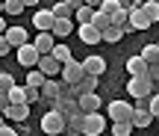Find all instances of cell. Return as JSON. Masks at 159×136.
I'll use <instances>...</instances> for the list:
<instances>
[{"label": "cell", "instance_id": "ac0fdd59", "mask_svg": "<svg viewBox=\"0 0 159 136\" xmlns=\"http://www.w3.org/2000/svg\"><path fill=\"white\" fill-rule=\"evenodd\" d=\"M33 45H35V51H39V53H50V51H53V45H56V39H53L47 30H39V36H35Z\"/></svg>", "mask_w": 159, "mask_h": 136}, {"label": "cell", "instance_id": "ab89813d", "mask_svg": "<svg viewBox=\"0 0 159 136\" xmlns=\"http://www.w3.org/2000/svg\"><path fill=\"white\" fill-rule=\"evenodd\" d=\"M83 3H89V6H94V9H97V6H100V0H83Z\"/></svg>", "mask_w": 159, "mask_h": 136}, {"label": "cell", "instance_id": "277c9868", "mask_svg": "<svg viewBox=\"0 0 159 136\" xmlns=\"http://www.w3.org/2000/svg\"><path fill=\"white\" fill-rule=\"evenodd\" d=\"M103 130H106V119H103L100 113H83V133L85 136H100Z\"/></svg>", "mask_w": 159, "mask_h": 136}, {"label": "cell", "instance_id": "d6a6232c", "mask_svg": "<svg viewBox=\"0 0 159 136\" xmlns=\"http://www.w3.org/2000/svg\"><path fill=\"white\" fill-rule=\"evenodd\" d=\"M118 6H121V0H100V6H97V9H100V12H106V15H112Z\"/></svg>", "mask_w": 159, "mask_h": 136}, {"label": "cell", "instance_id": "ffe728a7", "mask_svg": "<svg viewBox=\"0 0 159 136\" xmlns=\"http://www.w3.org/2000/svg\"><path fill=\"white\" fill-rule=\"evenodd\" d=\"M65 133H71V136L83 133V109H77V113H71L68 119H65Z\"/></svg>", "mask_w": 159, "mask_h": 136}, {"label": "cell", "instance_id": "4316f807", "mask_svg": "<svg viewBox=\"0 0 159 136\" xmlns=\"http://www.w3.org/2000/svg\"><path fill=\"white\" fill-rule=\"evenodd\" d=\"M24 9H27V6H24L21 0H3V12H9V15H21Z\"/></svg>", "mask_w": 159, "mask_h": 136}, {"label": "cell", "instance_id": "9c48e42d", "mask_svg": "<svg viewBox=\"0 0 159 136\" xmlns=\"http://www.w3.org/2000/svg\"><path fill=\"white\" fill-rule=\"evenodd\" d=\"M59 74H62V83H68V86H71V83H77V80L83 77L85 71H83V65H80L77 59L71 56L68 62H62V68H59Z\"/></svg>", "mask_w": 159, "mask_h": 136}, {"label": "cell", "instance_id": "b9f144b4", "mask_svg": "<svg viewBox=\"0 0 159 136\" xmlns=\"http://www.w3.org/2000/svg\"><path fill=\"white\" fill-rule=\"evenodd\" d=\"M0 15H3V0H0Z\"/></svg>", "mask_w": 159, "mask_h": 136}, {"label": "cell", "instance_id": "836d02e7", "mask_svg": "<svg viewBox=\"0 0 159 136\" xmlns=\"http://www.w3.org/2000/svg\"><path fill=\"white\" fill-rule=\"evenodd\" d=\"M12 86H15V77L6 74V71H0V92H9Z\"/></svg>", "mask_w": 159, "mask_h": 136}, {"label": "cell", "instance_id": "44dd1931", "mask_svg": "<svg viewBox=\"0 0 159 136\" xmlns=\"http://www.w3.org/2000/svg\"><path fill=\"white\" fill-rule=\"evenodd\" d=\"M127 74H130V77H139V74H148V62H144L142 56H130L127 59Z\"/></svg>", "mask_w": 159, "mask_h": 136}, {"label": "cell", "instance_id": "30bf717a", "mask_svg": "<svg viewBox=\"0 0 159 136\" xmlns=\"http://www.w3.org/2000/svg\"><path fill=\"white\" fill-rule=\"evenodd\" d=\"M35 59H39V51H35L33 41H24V45H18V62L24 68H33Z\"/></svg>", "mask_w": 159, "mask_h": 136}, {"label": "cell", "instance_id": "7c38bea8", "mask_svg": "<svg viewBox=\"0 0 159 136\" xmlns=\"http://www.w3.org/2000/svg\"><path fill=\"white\" fill-rule=\"evenodd\" d=\"M77 107L83 109V113H94V109H100V98H97V92H80V95H77Z\"/></svg>", "mask_w": 159, "mask_h": 136}, {"label": "cell", "instance_id": "60d3db41", "mask_svg": "<svg viewBox=\"0 0 159 136\" xmlns=\"http://www.w3.org/2000/svg\"><path fill=\"white\" fill-rule=\"evenodd\" d=\"M3 30H6V21H3V15H0V36H3Z\"/></svg>", "mask_w": 159, "mask_h": 136}, {"label": "cell", "instance_id": "7bdbcfd3", "mask_svg": "<svg viewBox=\"0 0 159 136\" xmlns=\"http://www.w3.org/2000/svg\"><path fill=\"white\" fill-rule=\"evenodd\" d=\"M0 121H3V113H0Z\"/></svg>", "mask_w": 159, "mask_h": 136}, {"label": "cell", "instance_id": "484cf974", "mask_svg": "<svg viewBox=\"0 0 159 136\" xmlns=\"http://www.w3.org/2000/svg\"><path fill=\"white\" fill-rule=\"evenodd\" d=\"M139 56H142L144 62H159V45H144Z\"/></svg>", "mask_w": 159, "mask_h": 136}, {"label": "cell", "instance_id": "8fae6325", "mask_svg": "<svg viewBox=\"0 0 159 136\" xmlns=\"http://www.w3.org/2000/svg\"><path fill=\"white\" fill-rule=\"evenodd\" d=\"M80 65H83V71H85V74H94V77H100V74L106 71V59H103V56H97V53L85 56Z\"/></svg>", "mask_w": 159, "mask_h": 136}, {"label": "cell", "instance_id": "52a82bcc", "mask_svg": "<svg viewBox=\"0 0 159 136\" xmlns=\"http://www.w3.org/2000/svg\"><path fill=\"white\" fill-rule=\"evenodd\" d=\"M109 121H130L133 115V104L130 101H109Z\"/></svg>", "mask_w": 159, "mask_h": 136}, {"label": "cell", "instance_id": "cb8c5ba5", "mask_svg": "<svg viewBox=\"0 0 159 136\" xmlns=\"http://www.w3.org/2000/svg\"><path fill=\"white\" fill-rule=\"evenodd\" d=\"M91 27H94V30H103V27H109V15H106V12H100V9H94V12H91Z\"/></svg>", "mask_w": 159, "mask_h": 136}, {"label": "cell", "instance_id": "9a60e30c", "mask_svg": "<svg viewBox=\"0 0 159 136\" xmlns=\"http://www.w3.org/2000/svg\"><path fill=\"white\" fill-rule=\"evenodd\" d=\"M3 39L9 41V47H18V45H24V41H30V36H27L24 27H6L3 30Z\"/></svg>", "mask_w": 159, "mask_h": 136}, {"label": "cell", "instance_id": "4fadbf2b", "mask_svg": "<svg viewBox=\"0 0 159 136\" xmlns=\"http://www.w3.org/2000/svg\"><path fill=\"white\" fill-rule=\"evenodd\" d=\"M71 33H74L71 18H53V27H50V36H53V39H68Z\"/></svg>", "mask_w": 159, "mask_h": 136}, {"label": "cell", "instance_id": "74e56055", "mask_svg": "<svg viewBox=\"0 0 159 136\" xmlns=\"http://www.w3.org/2000/svg\"><path fill=\"white\" fill-rule=\"evenodd\" d=\"M65 3H68L71 9H77V6H83V0H65Z\"/></svg>", "mask_w": 159, "mask_h": 136}, {"label": "cell", "instance_id": "d6986e66", "mask_svg": "<svg viewBox=\"0 0 159 136\" xmlns=\"http://www.w3.org/2000/svg\"><path fill=\"white\" fill-rule=\"evenodd\" d=\"M33 27L35 30H47V33H50V27H53V12L50 9H39L33 15Z\"/></svg>", "mask_w": 159, "mask_h": 136}, {"label": "cell", "instance_id": "5bb4252c", "mask_svg": "<svg viewBox=\"0 0 159 136\" xmlns=\"http://www.w3.org/2000/svg\"><path fill=\"white\" fill-rule=\"evenodd\" d=\"M3 115H9L12 121H27V119H30V104H27V101H18V104H9Z\"/></svg>", "mask_w": 159, "mask_h": 136}, {"label": "cell", "instance_id": "603a6c76", "mask_svg": "<svg viewBox=\"0 0 159 136\" xmlns=\"http://www.w3.org/2000/svg\"><path fill=\"white\" fill-rule=\"evenodd\" d=\"M142 12L150 18V24L159 21V3H156V0H144V3H142Z\"/></svg>", "mask_w": 159, "mask_h": 136}, {"label": "cell", "instance_id": "8992f818", "mask_svg": "<svg viewBox=\"0 0 159 136\" xmlns=\"http://www.w3.org/2000/svg\"><path fill=\"white\" fill-rule=\"evenodd\" d=\"M62 92H68V83H62V80H53V77H44V83L39 86L41 101H53V98L62 95Z\"/></svg>", "mask_w": 159, "mask_h": 136}, {"label": "cell", "instance_id": "f1b7e54d", "mask_svg": "<svg viewBox=\"0 0 159 136\" xmlns=\"http://www.w3.org/2000/svg\"><path fill=\"white\" fill-rule=\"evenodd\" d=\"M50 12H53V18H71V15H74V9H71V6L65 3V0H62V3H56Z\"/></svg>", "mask_w": 159, "mask_h": 136}, {"label": "cell", "instance_id": "f35d334b", "mask_svg": "<svg viewBox=\"0 0 159 136\" xmlns=\"http://www.w3.org/2000/svg\"><path fill=\"white\" fill-rule=\"evenodd\" d=\"M21 3H24V6H39L41 0H21Z\"/></svg>", "mask_w": 159, "mask_h": 136}, {"label": "cell", "instance_id": "5b68a950", "mask_svg": "<svg viewBox=\"0 0 159 136\" xmlns=\"http://www.w3.org/2000/svg\"><path fill=\"white\" fill-rule=\"evenodd\" d=\"M127 92H130L133 98L150 95V92H153V80H150L148 74H139V77H130V83H127Z\"/></svg>", "mask_w": 159, "mask_h": 136}, {"label": "cell", "instance_id": "f546056e", "mask_svg": "<svg viewBox=\"0 0 159 136\" xmlns=\"http://www.w3.org/2000/svg\"><path fill=\"white\" fill-rule=\"evenodd\" d=\"M112 133L115 136H130L133 133V124H130V121H112Z\"/></svg>", "mask_w": 159, "mask_h": 136}, {"label": "cell", "instance_id": "4dcf8cb0", "mask_svg": "<svg viewBox=\"0 0 159 136\" xmlns=\"http://www.w3.org/2000/svg\"><path fill=\"white\" fill-rule=\"evenodd\" d=\"M41 83H44V74H41L39 68L33 65V71L27 74V86H41Z\"/></svg>", "mask_w": 159, "mask_h": 136}, {"label": "cell", "instance_id": "3957f363", "mask_svg": "<svg viewBox=\"0 0 159 136\" xmlns=\"http://www.w3.org/2000/svg\"><path fill=\"white\" fill-rule=\"evenodd\" d=\"M50 104V109H56V113H62L65 119H68L71 113H77V95H71V92H62V95H56L53 101H47Z\"/></svg>", "mask_w": 159, "mask_h": 136}, {"label": "cell", "instance_id": "d590c367", "mask_svg": "<svg viewBox=\"0 0 159 136\" xmlns=\"http://www.w3.org/2000/svg\"><path fill=\"white\" fill-rule=\"evenodd\" d=\"M9 51H12V47H9V41H6L3 36H0V56H6V53H9Z\"/></svg>", "mask_w": 159, "mask_h": 136}, {"label": "cell", "instance_id": "e575fe53", "mask_svg": "<svg viewBox=\"0 0 159 136\" xmlns=\"http://www.w3.org/2000/svg\"><path fill=\"white\" fill-rule=\"evenodd\" d=\"M148 113H150V115H153V119H156V115H159V98L153 95V92H150V95H148Z\"/></svg>", "mask_w": 159, "mask_h": 136}, {"label": "cell", "instance_id": "2e32d148", "mask_svg": "<svg viewBox=\"0 0 159 136\" xmlns=\"http://www.w3.org/2000/svg\"><path fill=\"white\" fill-rule=\"evenodd\" d=\"M77 36H80L83 45H97V41H100V30H94L91 24H80V27H77Z\"/></svg>", "mask_w": 159, "mask_h": 136}, {"label": "cell", "instance_id": "ba28073f", "mask_svg": "<svg viewBox=\"0 0 159 136\" xmlns=\"http://www.w3.org/2000/svg\"><path fill=\"white\" fill-rule=\"evenodd\" d=\"M35 68H39L44 77H56L59 68H62V62H59L53 53H39V59H35Z\"/></svg>", "mask_w": 159, "mask_h": 136}, {"label": "cell", "instance_id": "8d00e7d4", "mask_svg": "<svg viewBox=\"0 0 159 136\" xmlns=\"http://www.w3.org/2000/svg\"><path fill=\"white\" fill-rule=\"evenodd\" d=\"M12 133H15V127H9V124L0 121V136H12Z\"/></svg>", "mask_w": 159, "mask_h": 136}, {"label": "cell", "instance_id": "7a4b0ae2", "mask_svg": "<svg viewBox=\"0 0 159 136\" xmlns=\"http://www.w3.org/2000/svg\"><path fill=\"white\" fill-rule=\"evenodd\" d=\"M41 133H47V136H59V133H65V115L56 113V109L44 113V115H41Z\"/></svg>", "mask_w": 159, "mask_h": 136}, {"label": "cell", "instance_id": "1f68e13d", "mask_svg": "<svg viewBox=\"0 0 159 136\" xmlns=\"http://www.w3.org/2000/svg\"><path fill=\"white\" fill-rule=\"evenodd\" d=\"M24 98H27V104H35V101H41V95H39V86H24Z\"/></svg>", "mask_w": 159, "mask_h": 136}, {"label": "cell", "instance_id": "83f0119b", "mask_svg": "<svg viewBox=\"0 0 159 136\" xmlns=\"http://www.w3.org/2000/svg\"><path fill=\"white\" fill-rule=\"evenodd\" d=\"M50 53L59 59V62H68V59H71V47H68V45H53Z\"/></svg>", "mask_w": 159, "mask_h": 136}, {"label": "cell", "instance_id": "e0dca14e", "mask_svg": "<svg viewBox=\"0 0 159 136\" xmlns=\"http://www.w3.org/2000/svg\"><path fill=\"white\" fill-rule=\"evenodd\" d=\"M130 124H133V127H150V124H153V115H150L144 107H133Z\"/></svg>", "mask_w": 159, "mask_h": 136}, {"label": "cell", "instance_id": "d4e9b609", "mask_svg": "<svg viewBox=\"0 0 159 136\" xmlns=\"http://www.w3.org/2000/svg\"><path fill=\"white\" fill-rule=\"evenodd\" d=\"M91 12H94V6L83 3V6H77V9H74V18H77L80 24H89V21H91Z\"/></svg>", "mask_w": 159, "mask_h": 136}, {"label": "cell", "instance_id": "7402d4cb", "mask_svg": "<svg viewBox=\"0 0 159 136\" xmlns=\"http://www.w3.org/2000/svg\"><path fill=\"white\" fill-rule=\"evenodd\" d=\"M121 36H124V30L115 27V24H109V27H103V30H100V41H109V45L121 41Z\"/></svg>", "mask_w": 159, "mask_h": 136}, {"label": "cell", "instance_id": "6da1fadb", "mask_svg": "<svg viewBox=\"0 0 159 136\" xmlns=\"http://www.w3.org/2000/svg\"><path fill=\"white\" fill-rule=\"evenodd\" d=\"M150 27V18L142 12V6H130L127 9V24H124V33H142V30Z\"/></svg>", "mask_w": 159, "mask_h": 136}]
</instances>
